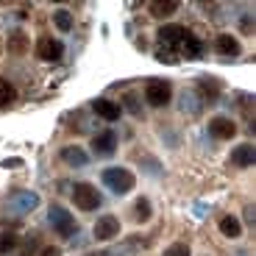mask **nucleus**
I'll list each match as a JSON object with an SVG mask.
<instances>
[{
	"instance_id": "12",
	"label": "nucleus",
	"mask_w": 256,
	"mask_h": 256,
	"mask_svg": "<svg viewBox=\"0 0 256 256\" xmlns=\"http://www.w3.org/2000/svg\"><path fill=\"white\" fill-rule=\"evenodd\" d=\"M117 148V134L114 131H100V134L92 140V150H95L98 156H112Z\"/></svg>"
},
{
	"instance_id": "4",
	"label": "nucleus",
	"mask_w": 256,
	"mask_h": 256,
	"mask_svg": "<svg viewBox=\"0 0 256 256\" xmlns=\"http://www.w3.org/2000/svg\"><path fill=\"white\" fill-rule=\"evenodd\" d=\"M36 206H39V195H36V192H31V190H20V192H14L12 198H8V212H12L14 218L31 214Z\"/></svg>"
},
{
	"instance_id": "2",
	"label": "nucleus",
	"mask_w": 256,
	"mask_h": 256,
	"mask_svg": "<svg viewBox=\"0 0 256 256\" xmlns=\"http://www.w3.org/2000/svg\"><path fill=\"white\" fill-rule=\"evenodd\" d=\"M72 204H76L81 212H95L98 206L103 204V198H100V192H98L92 184L78 181V184L72 186Z\"/></svg>"
},
{
	"instance_id": "19",
	"label": "nucleus",
	"mask_w": 256,
	"mask_h": 256,
	"mask_svg": "<svg viewBox=\"0 0 256 256\" xmlns=\"http://www.w3.org/2000/svg\"><path fill=\"white\" fill-rule=\"evenodd\" d=\"M8 50L17 53V56L28 50V36H26V31H22V28H14V31L8 34Z\"/></svg>"
},
{
	"instance_id": "23",
	"label": "nucleus",
	"mask_w": 256,
	"mask_h": 256,
	"mask_svg": "<svg viewBox=\"0 0 256 256\" xmlns=\"http://www.w3.org/2000/svg\"><path fill=\"white\" fill-rule=\"evenodd\" d=\"M134 220L136 223H148L150 220V204H148V198H140L134 204Z\"/></svg>"
},
{
	"instance_id": "1",
	"label": "nucleus",
	"mask_w": 256,
	"mask_h": 256,
	"mask_svg": "<svg viewBox=\"0 0 256 256\" xmlns=\"http://www.w3.org/2000/svg\"><path fill=\"white\" fill-rule=\"evenodd\" d=\"M100 181L109 186L112 192H117V195H126V192H131V190H134V184H136L134 173H131L128 167H109V170H103Z\"/></svg>"
},
{
	"instance_id": "8",
	"label": "nucleus",
	"mask_w": 256,
	"mask_h": 256,
	"mask_svg": "<svg viewBox=\"0 0 256 256\" xmlns=\"http://www.w3.org/2000/svg\"><path fill=\"white\" fill-rule=\"evenodd\" d=\"M190 34L192 31H186V26H162L159 28V42L167 48H181Z\"/></svg>"
},
{
	"instance_id": "30",
	"label": "nucleus",
	"mask_w": 256,
	"mask_h": 256,
	"mask_svg": "<svg viewBox=\"0 0 256 256\" xmlns=\"http://www.w3.org/2000/svg\"><path fill=\"white\" fill-rule=\"evenodd\" d=\"M42 256H62V254H58V248H45V254H42Z\"/></svg>"
},
{
	"instance_id": "21",
	"label": "nucleus",
	"mask_w": 256,
	"mask_h": 256,
	"mask_svg": "<svg viewBox=\"0 0 256 256\" xmlns=\"http://www.w3.org/2000/svg\"><path fill=\"white\" fill-rule=\"evenodd\" d=\"M184 53H186V58H200L204 56V45H200L198 39H195V34H190V36L184 39Z\"/></svg>"
},
{
	"instance_id": "3",
	"label": "nucleus",
	"mask_w": 256,
	"mask_h": 256,
	"mask_svg": "<svg viewBox=\"0 0 256 256\" xmlns=\"http://www.w3.org/2000/svg\"><path fill=\"white\" fill-rule=\"evenodd\" d=\"M48 220H50V226L56 228L58 237H72V234L78 231L72 214L64 209V206H50V209H48Z\"/></svg>"
},
{
	"instance_id": "11",
	"label": "nucleus",
	"mask_w": 256,
	"mask_h": 256,
	"mask_svg": "<svg viewBox=\"0 0 256 256\" xmlns=\"http://www.w3.org/2000/svg\"><path fill=\"white\" fill-rule=\"evenodd\" d=\"M140 237H128L122 240L120 245H114V248H106V250H98V254H90V256H134L136 250H140Z\"/></svg>"
},
{
	"instance_id": "17",
	"label": "nucleus",
	"mask_w": 256,
	"mask_h": 256,
	"mask_svg": "<svg viewBox=\"0 0 256 256\" xmlns=\"http://www.w3.org/2000/svg\"><path fill=\"white\" fill-rule=\"evenodd\" d=\"M178 0H154L150 3V14H154L156 20H164V17H173L176 12H178Z\"/></svg>"
},
{
	"instance_id": "6",
	"label": "nucleus",
	"mask_w": 256,
	"mask_h": 256,
	"mask_svg": "<svg viewBox=\"0 0 256 256\" xmlns=\"http://www.w3.org/2000/svg\"><path fill=\"white\" fill-rule=\"evenodd\" d=\"M117 234H120V220H117L114 214H106V218H100V220L95 223V228H92V237H95L98 242L114 240Z\"/></svg>"
},
{
	"instance_id": "24",
	"label": "nucleus",
	"mask_w": 256,
	"mask_h": 256,
	"mask_svg": "<svg viewBox=\"0 0 256 256\" xmlns=\"http://www.w3.org/2000/svg\"><path fill=\"white\" fill-rule=\"evenodd\" d=\"M14 248H17V237L8 234V231H3L0 234V254H12Z\"/></svg>"
},
{
	"instance_id": "13",
	"label": "nucleus",
	"mask_w": 256,
	"mask_h": 256,
	"mask_svg": "<svg viewBox=\"0 0 256 256\" xmlns=\"http://www.w3.org/2000/svg\"><path fill=\"white\" fill-rule=\"evenodd\" d=\"M178 106H181V112H184L186 117H198L200 112H204V100H200V95H198V92H192V90L181 95Z\"/></svg>"
},
{
	"instance_id": "16",
	"label": "nucleus",
	"mask_w": 256,
	"mask_h": 256,
	"mask_svg": "<svg viewBox=\"0 0 256 256\" xmlns=\"http://www.w3.org/2000/svg\"><path fill=\"white\" fill-rule=\"evenodd\" d=\"M62 162H67L70 167H84L86 162H90V156H86V150L78 145H67L62 148Z\"/></svg>"
},
{
	"instance_id": "22",
	"label": "nucleus",
	"mask_w": 256,
	"mask_h": 256,
	"mask_svg": "<svg viewBox=\"0 0 256 256\" xmlns=\"http://www.w3.org/2000/svg\"><path fill=\"white\" fill-rule=\"evenodd\" d=\"M53 22H56L58 31H72V14L67 8H56L53 12Z\"/></svg>"
},
{
	"instance_id": "18",
	"label": "nucleus",
	"mask_w": 256,
	"mask_h": 256,
	"mask_svg": "<svg viewBox=\"0 0 256 256\" xmlns=\"http://www.w3.org/2000/svg\"><path fill=\"white\" fill-rule=\"evenodd\" d=\"M220 234L228 237V240H237L240 234H242V223H240L234 214H226V218L220 220Z\"/></svg>"
},
{
	"instance_id": "5",
	"label": "nucleus",
	"mask_w": 256,
	"mask_h": 256,
	"mask_svg": "<svg viewBox=\"0 0 256 256\" xmlns=\"http://www.w3.org/2000/svg\"><path fill=\"white\" fill-rule=\"evenodd\" d=\"M145 100L150 103V106H156V109L167 106V103L173 100V90H170V84H167V81H148Z\"/></svg>"
},
{
	"instance_id": "28",
	"label": "nucleus",
	"mask_w": 256,
	"mask_h": 256,
	"mask_svg": "<svg viewBox=\"0 0 256 256\" xmlns=\"http://www.w3.org/2000/svg\"><path fill=\"white\" fill-rule=\"evenodd\" d=\"M240 28H242V34H254V22H250V17H242Z\"/></svg>"
},
{
	"instance_id": "7",
	"label": "nucleus",
	"mask_w": 256,
	"mask_h": 256,
	"mask_svg": "<svg viewBox=\"0 0 256 256\" xmlns=\"http://www.w3.org/2000/svg\"><path fill=\"white\" fill-rule=\"evenodd\" d=\"M209 134L214 136V140H234V136H237V122L231 120V117H212Z\"/></svg>"
},
{
	"instance_id": "27",
	"label": "nucleus",
	"mask_w": 256,
	"mask_h": 256,
	"mask_svg": "<svg viewBox=\"0 0 256 256\" xmlns=\"http://www.w3.org/2000/svg\"><path fill=\"white\" fill-rule=\"evenodd\" d=\"M156 58H159V62H167V64L178 62V56H173V53H156Z\"/></svg>"
},
{
	"instance_id": "20",
	"label": "nucleus",
	"mask_w": 256,
	"mask_h": 256,
	"mask_svg": "<svg viewBox=\"0 0 256 256\" xmlns=\"http://www.w3.org/2000/svg\"><path fill=\"white\" fill-rule=\"evenodd\" d=\"M14 100H17V90H14V84H8L6 78H0V109H8Z\"/></svg>"
},
{
	"instance_id": "29",
	"label": "nucleus",
	"mask_w": 256,
	"mask_h": 256,
	"mask_svg": "<svg viewBox=\"0 0 256 256\" xmlns=\"http://www.w3.org/2000/svg\"><path fill=\"white\" fill-rule=\"evenodd\" d=\"M245 220H248V223H256V212H254V206H245Z\"/></svg>"
},
{
	"instance_id": "14",
	"label": "nucleus",
	"mask_w": 256,
	"mask_h": 256,
	"mask_svg": "<svg viewBox=\"0 0 256 256\" xmlns=\"http://www.w3.org/2000/svg\"><path fill=\"white\" fill-rule=\"evenodd\" d=\"M92 109H95L98 117H103V120H120L122 109L117 106L114 100H109V98H100V100L92 103Z\"/></svg>"
},
{
	"instance_id": "26",
	"label": "nucleus",
	"mask_w": 256,
	"mask_h": 256,
	"mask_svg": "<svg viewBox=\"0 0 256 256\" xmlns=\"http://www.w3.org/2000/svg\"><path fill=\"white\" fill-rule=\"evenodd\" d=\"M122 103H126V109L131 112V114H142V106H140V100H136L134 92H128V95L122 98Z\"/></svg>"
},
{
	"instance_id": "10",
	"label": "nucleus",
	"mask_w": 256,
	"mask_h": 256,
	"mask_svg": "<svg viewBox=\"0 0 256 256\" xmlns=\"http://www.w3.org/2000/svg\"><path fill=\"white\" fill-rule=\"evenodd\" d=\"M254 159H256V148L250 145V142L237 145L234 150H231V156H228V162L234 167H250V164H254Z\"/></svg>"
},
{
	"instance_id": "15",
	"label": "nucleus",
	"mask_w": 256,
	"mask_h": 256,
	"mask_svg": "<svg viewBox=\"0 0 256 256\" xmlns=\"http://www.w3.org/2000/svg\"><path fill=\"white\" fill-rule=\"evenodd\" d=\"M214 50L223 53V56H240V39L231 36V34H220L218 39H214Z\"/></svg>"
},
{
	"instance_id": "25",
	"label": "nucleus",
	"mask_w": 256,
	"mask_h": 256,
	"mask_svg": "<svg viewBox=\"0 0 256 256\" xmlns=\"http://www.w3.org/2000/svg\"><path fill=\"white\" fill-rule=\"evenodd\" d=\"M162 256H190V245L186 242H173Z\"/></svg>"
},
{
	"instance_id": "9",
	"label": "nucleus",
	"mask_w": 256,
	"mask_h": 256,
	"mask_svg": "<svg viewBox=\"0 0 256 256\" xmlns=\"http://www.w3.org/2000/svg\"><path fill=\"white\" fill-rule=\"evenodd\" d=\"M62 53H64V45L53 36H42L36 42V56L42 58V62H58Z\"/></svg>"
}]
</instances>
